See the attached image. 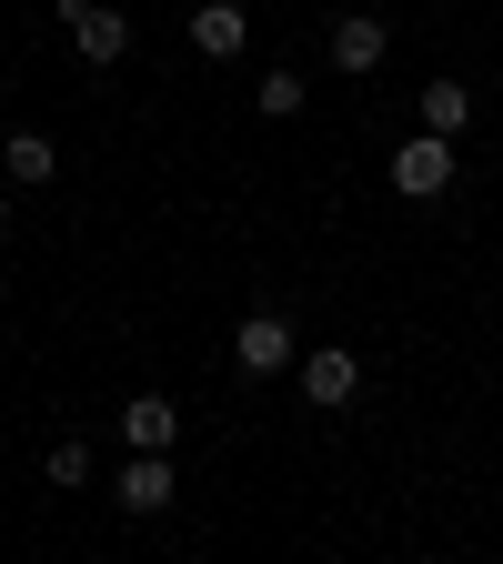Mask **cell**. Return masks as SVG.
<instances>
[{"label":"cell","mask_w":503,"mask_h":564,"mask_svg":"<svg viewBox=\"0 0 503 564\" xmlns=\"http://www.w3.org/2000/svg\"><path fill=\"white\" fill-rule=\"evenodd\" d=\"M51 11H61V31H70V41H81V61H91V70H121V61H131V41H141V31H131V11H111V0H51Z\"/></svg>","instance_id":"obj_1"},{"label":"cell","mask_w":503,"mask_h":564,"mask_svg":"<svg viewBox=\"0 0 503 564\" xmlns=\"http://www.w3.org/2000/svg\"><path fill=\"white\" fill-rule=\"evenodd\" d=\"M453 172H463V162H453V141H444V131L393 141V192H403V202H444V192H453Z\"/></svg>","instance_id":"obj_2"},{"label":"cell","mask_w":503,"mask_h":564,"mask_svg":"<svg viewBox=\"0 0 503 564\" xmlns=\"http://www.w3.org/2000/svg\"><path fill=\"white\" fill-rule=\"evenodd\" d=\"M322 61L342 70V82H373V70L393 61V31H383V11H342V21H332V41H322Z\"/></svg>","instance_id":"obj_3"},{"label":"cell","mask_w":503,"mask_h":564,"mask_svg":"<svg viewBox=\"0 0 503 564\" xmlns=\"http://www.w3.org/2000/svg\"><path fill=\"white\" fill-rule=\"evenodd\" d=\"M232 364H242L252 383H272L282 364H303V343H293V323H282V313H242V323H232Z\"/></svg>","instance_id":"obj_4"},{"label":"cell","mask_w":503,"mask_h":564,"mask_svg":"<svg viewBox=\"0 0 503 564\" xmlns=\"http://www.w3.org/2000/svg\"><path fill=\"white\" fill-rule=\"evenodd\" d=\"M352 393H363V352H352V343L303 352V403H313V413H342Z\"/></svg>","instance_id":"obj_5"},{"label":"cell","mask_w":503,"mask_h":564,"mask_svg":"<svg viewBox=\"0 0 503 564\" xmlns=\"http://www.w3.org/2000/svg\"><path fill=\"white\" fill-rule=\"evenodd\" d=\"M121 444H131V454H172V444H182V403H172V393H131V403H121Z\"/></svg>","instance_id":"obj_6"},{"label":"cell","mask_w":503,"mask_h":564,"mask_svg":"<svg viewBox=\"0 0 503 564\" xmlns=\"http://www.w3.org/2000/svg\"><path fill=\"white\" fill-rule=\"evenodd\" d=\"M192 51L201 61H242L252 51V11H242V0H201V11H192Z\"/></svg>","instance_id":"obj_7"},{"label":"cell","mask_w":503,"mask_h":564,"mask_svg":"<svg viewBox=\"0 0 503 564\" xmlns=\"http://www.w3.org/2000/svg\"><path fill=\"white\" fill-rule=\"evenodd\" d=\"M111 494H121V514H162L172 505V454H131Z\"/></svg>","instance_id":"obj_8"},{"label":"cell","mask_w":503,"mask_h":564,"mask_svg":"<svg viewBox=\"0 0 503 564\" xmlns=\"http://www.w3.org/2000/svg\"><path fill=\"white\" fill-rule=\"evenodd\" d=\"M0 172H11V182H31V192H41V182L61 172V152H51V131H11V141H0Z\"/></svg>","instance_id":"obj_9"},{"label":"cell","mask_w":503,"mask_h":564,"mask_svg":"<svg viewBox=\"0 0 503 564\" xmlns=\"http://www.w3.org/2000/svg\"><path fill=\"white\" fill-rule=\"evenodd\" d=\"M413 121H423V131H444V141H453V131L473 121V91H463V82H423V101H413Z\"/></svg>","instance_id":"obj_10"},{"label":"cell","mask_w":503,"mask_h":564,"mask_svg":"<svg viewBox=\"0 0 503 564\" xmlns=\"http://www.w3.org/2000/svg\"><path fill=\"white\" fill-rule=\"evenodd\" d=\"M303 101H313V82H303V70H262V82H252V111H262V121H293Z\"/></svg>","instance_id":"obj_11"},{"label":"cell","mask_w":503,"mask_h":564,"mask_svg":"<svg viewBox=\"0 0 503 564\" xmlns=\"http://www.w3.org/2000/svg\"><path fill=\"white\" fill-rule=\"evenodd\" d=\"M41 474H51L61 494H70V484H91V444H81V434H61V444L41 454Z\"/></svg>","instance_id":"obj_12"},{"label":"cell","mask_w":503,"mask_h":564,"mask_svg":"<svg viewBox=\"0 0 503 564\" xmlns=\"http://www.w3.org/2000/svg\"><path fill=\"white\" fill-rule=\"evenodd\" d=\"M0 223H11V192H0Z\"/></svg>","instance_id":"obj_13"}]
</instances>
